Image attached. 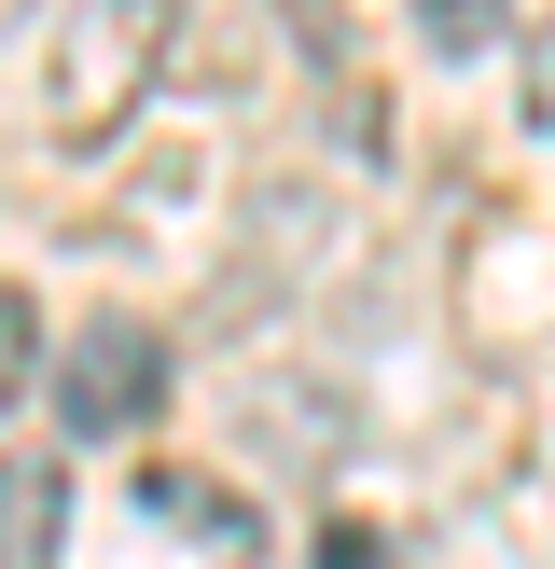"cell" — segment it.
<instances>
[{
  "label": "cell",
  "instance_id": "1",
  "mask_svg": "<svg viewBox=\"0 0 555 569\" xmlns=\"http://www.w3.org/2000/svg\"><path fill=\"white\" fill-rule=\"evenodd\" d=\"M181 56V0H56V56H42V139L98 153L125 139V111L167 83Z\"/></svg>",
  "mask_w": 555,
  "mask_h": 569
},
{
  "label": "cell",
  "instance_id": "2",
  "mask_svg": "<svg viewBox=\"0 0 555 569\" xmlns=\"http://www.w3.org/2000/svg\"><path fill=\"white\" fill-rule=\"evenodd\" d=\"M167 333L153 320H70V348H56V431L70 445H125L167 417Z\"/></svg>",
  "mask_w": 555,
  "mask_h": 569
},
{
  "label": "cell",
  "instance_id": "3",
  "mask_svg": "<svg viewBox=\"0 0 555 569\" xmlns=\"http://www.w3.org/2000/svg\"><path fill=\"white\" fill-rule=\"evenodd\" d=\"M250 459L278 472V487H320V472H347V389H320V376H250Z\"/></svg>",
  "mask_w": 555,
  "mask_h": 569
},
{
  "label": "cell",
  "instance_id": "4",
  "mask_svg": "<svg viewBox=\"0 0 555 569\" xmlns=\"http://www.w3.org/2000/svg\"><path fill=\"white\" fill-rule=\"evenodd\" d=\"M125 500H139L153 528H194L209 556H264V515H250L236 487H209L194 459H139V487H125Z\"/></svg>",
  "mask_w": 555,
  "mask_h": 569
},
{
  "label": "cell",
  "instance_id": "5",
  "mask_svg": "<svg viewBox=\"0 0 555 569\" xmlns=\"http://www.w3.org/2000/svg\"><path fill=\"white\" fill-rule=\"evenodd\" d=\"M56 542H70V487L42 459L0 472V569H56Z\"/></svg>",
  "mask_w": 555,
  "mask_h": 569
},
{
  "label": "cell",
  "instance_id": "6",
  "mask_svg": "<svg viewBox=\"0 0 555 569\" xmlns=\"http://www.w3.org/2000/svg\"><path fill=\"white\" fill-rule=\"evenodd\" d=\"M500 28H514V0H416V42L431 56H486Z\"/></svg>",
  "mask_w": 555,
  "mask_h": 569
},
{
  "label": "cell",
  "instance_id": "7",
  "mask_svg": "<svg viewBox=\"0 0 555 569\" xmlns=\"http://www.w3.org/2000/svg\"><path fill=\"white\" fill-rule=\"evenodd\" d=\"M28 376H42V306L0 278V403H28Z\"/></svg>",
  "mask_w": 555,
  "mask_h": 569
},
{
  "label": "cell",
  "instance_id": "8",
  "mask_svg": "<svg viewBox=\"0 0 555 569\" xmlns=\"http://www.w3.org/2000/svg\"><path fill=\"white\" fill-rule=\"evenodd\" d=\"M305 569H403V542H389V528H361V515H333Z\"/></svg>",
  "mask_w": 555,
  "mask_h": 569
},
{
  "label": "cell",
  "instance_id": "9",
  "mask_svg": "<svg viewBox=\"0 0 555 569\" xmlns=\"http://www.w3.org/2000/svg\"><path fill=\"white\" fill-rule=\"evenodd\" d=\"M514 111H527V139H555V28H527V98Z\"/></svg>",
  "mask_w": 555,
  "mask_h": 569
},
{
  "label": "cell",
  "instance_id": "10",
  "mask_svg": "<svg viewBox=\"0 0 555 569\" xmlns=\"http://www.w3.org/2000/svg\"><path fill=\"white\" fill-rule=\"evenodd\" d=\"M14 14H42V0H0V28H14Z\"/></svg>",
  "mask_w": 555,
  "mask_h": 569
}]
</instances>
